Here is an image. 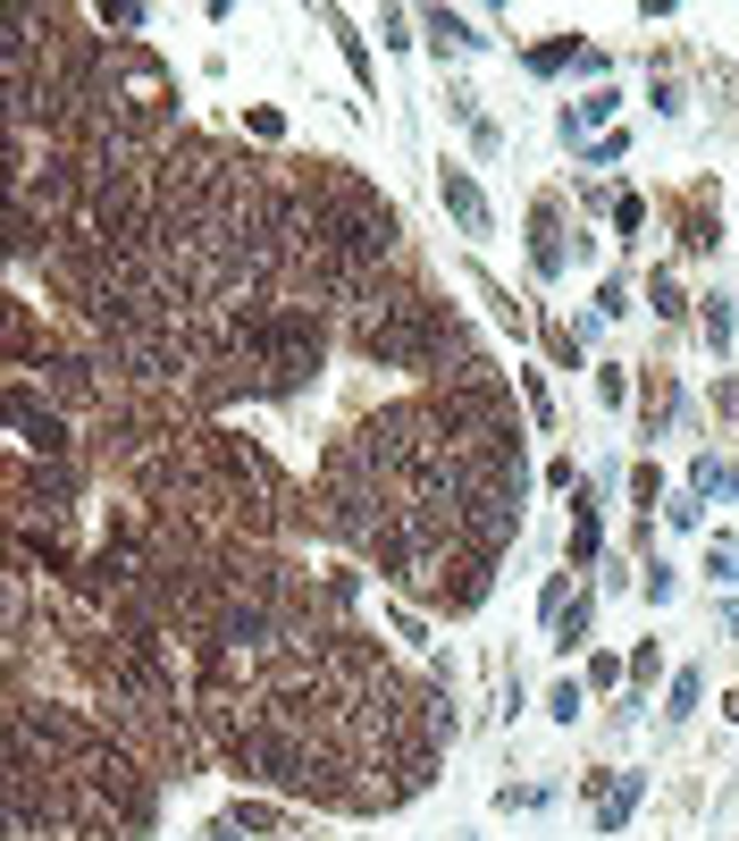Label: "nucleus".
<instances>
[{
  "label": "nucleus",
  "instance_id": "nucleus-1",
  "mask_svg": "<svg viewBox=\"0 0 739 841\" xmlns=\"http://www.w3.org/2000/svg\"><path fill=\"white\" fill-rule=\"evenodd\" d=\"M9 420L26 429V446H34V455H68V420H59V413H42V404H34V387H9Z\"/></svg>",
  "mask_w": 739,
  "mask_h": 841
},
{
  "label": "nucleus",
  "instance_id": "nucleus-2",
  "mask_svg": "<svg viewBox=\"0 0 739 841\" xmlns=\"http://www.w3.org/2000/svg\"><path fill=\"white\" fill-rule=\"evenodd\" d=\"M437 194H446V210L462 219V236H488V194H479L462 169H446V177H437Z\"/></svg>",
  "mask_w": 739,
  "mask_h": 841
},
{
  "label": "nucleus",
  "instance_id": "nucleus-6",
  "mask_svg": "<svg viewBox=\"0 0 739 841\" xmlns=\"http://www.w3.org/2000/svg\"><path fill=\"white\" fill-rule=\"evenodd\" d=\"M630 800H639V783H613L606 800H597V824H622V817H630Z\"/></svg>",
  "mask_w": 739,
  "mask_h": 841
},
{
  "label": "nucleus",
  "instance_id": "nucleus-5",
  "mask_svg": "<svg viewBox=\"0 0 739 841\" xmlns=\"http://www.w3.org/2000/svg\"><path fill=\"white\" fill-rule=\"evenodd\" d=\"M571 555H580V564L597 555V514H588V497H580V514H571Z\"/></svg>",
  "mask_w": 739,
  "mask_h": 841
},
{
  "label": "nucleus",
  "instance_id": "nucleus-3",
  "mask_svg": "<svg viewBox=\"0 0 739 841\" xmlns=\"http://www.w3.org/2000/svg\"><path fill=\"white\" fill-rule=\"evenodd\" d=\"M571 59L597 68V51H580V42H547V51H530V68H538V77H555V68H571Z\"/></svg>",
  "mask_w": 739,
  "mask_h": 841
},
{
  "label": "nucleus",
  "instance_id": "nucleus-7",
  "mask_svg": "<svg viewBox=\"0 0 739 841\" xmlns=\"http://www.w3.org/2000/svg\"><path fill=\"white\" fill-rule=\"evenodd\" d=\"M337 42H344V59H353V77L370 85V51H361V34H353V26H344V18H337Z\"/></svg>",
  "mask_w": 739,
  "mask_h": 841
},
{
  "label": "nucleus",
  "instance_id": "nucleus-4",
  "mask_svg": "<svg viewBox=\"0 0 739 841\" xmlns=\"http://www.w3.org/2000/svg\"><path fill=\"white\" fill-rule=\"evenodd\" d=\"M580 640H588V606H563L555 614V649H580Z\"/></svg>",
  "mask_w": 739,
  "mask_h": 841
},
{
  "label": "nucleus",
  "instance_id": "nucleus-8",
  "mask_svg": "<svg viewBox=\"0 0 739 841\" xmlns=\"http://www.w3.org/2000/svg\"><path fill=\"white\" fill-rule=\"evenodd\" d=\"M639 219H647V202H639V194H622V202H613V228L639 236Z\"/></svg>",
  "mask_w": 739,
  "mask_h": 841
}]
</instances>
